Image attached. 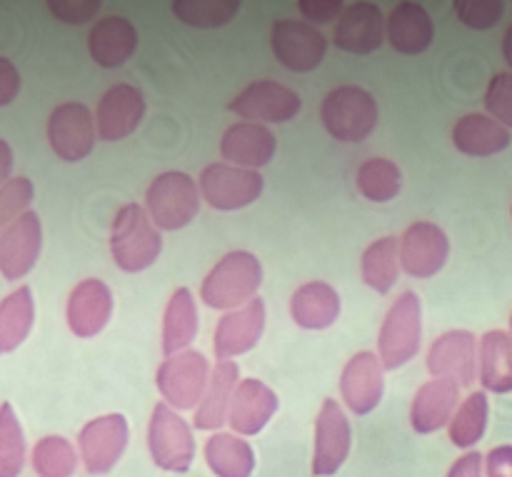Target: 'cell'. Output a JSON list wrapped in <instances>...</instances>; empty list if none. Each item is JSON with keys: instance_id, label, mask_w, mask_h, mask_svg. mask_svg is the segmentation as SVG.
<instances>
[{"instance_id": "1", "label": "cell", "mask_w": 512, "mask_h": 477, "mask_svg": "<svg viewBox=\"0 0 512 477\" xmlns=\"http://www.w3.org/2000/svg\"><path fill=\"white\" fill-rule=\"evenodd\" d=\"M263 283V265L248 250H233L213 265L203 280L200 298L213 310H230L255 300Z\"/></svg>"}, {"instance_id": "2", "label": "cell", "mask_w": 512, "mask_h": 477, "mask_svg": "<svg viewBox=\"0 0 512 477\" xmlns=\"http://www.w3.org/2000/svg\"><path fill=\"white\" fill-rule=\"evenodd\" d=\"M110 253L125 273H143L163 253V238L153 228V218L138 203L118 210L110 228Z\"/></svg>"}, {"instance_id": "3", "label": "cell", "mask_w": 512, "mask_h": 477, "mask_svg": "<svg viewBox=\"0 0 512 477\" xmlns=\"http://www.w3.org/2000/svg\"><path fill=\"white\" fill-rule=\"evenodd\" d=\"M378 103L358 85H340L325 95L320 120L325 130L340 143H363L378 125Z\"/></svg>"}, {"instance_id": "4", "label": "cell", "mask_w": 512, "mask_h": 477, "mask_svg": "<svg viewBox=\"0 0 512 477\" xmlns=\"http://www.w3.org/2000/svg\"><path fill=\"white\" fill-rule=\"evenodd\" d=\"M423 343V305L413 290H405L390 305L378 335V355L383 368L398 370L420 353Z\"/></svg>"}, {"instance_id": "5", "label": "cell", "mask_w": 512, "mask_h": 477, "mask_svg": "<svg viewBox=\"0 0 512 477\" xmlns=\"http://www.w3.org/2000/svg\"><path fill=\"white\" fill-rule=\"evenodd\" d=\"M145 205L160 230H180L193 223L198 215L200 190L188 173L168 170L150 183Z\"/></svg>"}, {"instance_id": "6", "label": "cell", "mask_w": 512, "mask_h": 477, "mask_svg": "<svg viewBox=\"0 0 512 477\" xmlns=\"http://www.w3.org/2000/svg\"><path fill=\"white\" fill-rule=\"evenodd\" d=\"M208 358L198 350H183V353L165 358L155 373V385L160 395L173 410H193L203 403L210 385Z\"/></svg>"}, {"instance_id": "7", "label": "cell", "mask_w": 512, "mask_h": 477, "mask_svg": "<svg viewBox=\"0 0 512 477\" xmlns=\"http://www.w3.org/2000/svg\"><path fill=\"white\" fill-rule=\"evenodd\" d=\"M150 458L160 470L168 473H185L195 458V440L188 423L170 408L168 403H158L153 408L148 425Z\"/></svg>"}, {"instance_id": "8", "label": "cell", "mask_w": 512, "mask_h": 477, "mask_svg": "<svg viewBox=\"0 0 512 477\" xmlns=\"http://www.w3.org/2000/svg\"><path fill=\"white\" fill-rule=\"evenodd\" d=\"M263 175L258 170L230 163H210L200 173V195L215 210H240L263 195Z\"/></svg>"}, {"instance_id": "9", "label": "cell", "mask_w": 512, "mask_h": 477, "mask_svg": "<svg viewBox=\"0 0 512 477\" xmlns=\"http://www.w3.org/2000/svg\"><path fill=\"white\" fill-rule=\"evenodd\" d=\"M300 108V95L275 80H255L230 100V110L248 123H288Z\"/></svg>"}, {"instance_id": "10", "label": "cell", "mask_w": 512, "mask_h": 477, "mask_svg": "<svg viewBox=\"0 0 512 477\" xmlns=\"http://www.w3.org/2000/svg\"><path fill=\"white\" fill-rule=\"evenodd\" d=\"M128 435V420L118 413L90 420L78 435L80 458H83L85 470L93 475L110 473L128 448Z\"/></svg>"}, {"instance_id": "11", "label": "cell", "mask_w": 512, "mask_h": 477, "mask_svg": "<svg viewBox=\"0 0 512 477\" xmlns=\"http://www.w3.org/2000/svg\"><path fill=\"white\" fill-rule=\"evenodd\" d=\"M98 125L83 103H63L50 113L48 140L60 160L78 163L93 153Z\"/></svg>"}, {"instance_id": "12", "label": "cell", "mask_w": 512, "mask_h": 477, "mask_svg": "<svg viewBox=\"0 0 512 477\" xmlns=\"http://www.w3.org/2000/svg\"><path fill=\"white\" fill-rule=\"evenodd\" d=\"M270 45L280 65H285L293 73H310L325 60L328 40L303 20H278L270 33Z\"/></svg>"}, {"instance_id": "13", "label": "cell", "mask_w": 512, "mask_h": 477, "mask_svg": "<svg viewBox=\"0 0 512 477\" xmlns=\"http://www.w3.org/2000/svg\"><path fill=\"white\" fill-rule=\"evenodd\" d=\"M353 445L348 415L343 413L335 400H325L315 418V450H313V475L330 477L345 465Z\"/></svg>"}, {"instance_id": "14", "label": "cell", "mask_w": 512, "mask_h": 477, "mask_svg": "<svg viewBox=\"0 0 512 477\" xmlns=\"http://www.w3.org/2000/svg\"><path fill=\"white\" fill-rule=\"evenodd\" d=\"M43 250V225L40 218L28 210L0 233V273L5 280H18L33 270Z\"/></svg>"}, {"instance_id": "15", "label": "cell", "mask_w": 512, "mask_h": 477, "mask_svg": "<svg viewBox=\"0 0 512 477\" xmlns=\"http://www.w3.org/2000/svg\"><path fill=\"white\" fill-rule=\"evenodd\" d=\"M450 255V240L435 223H413L400 240V265L413 278H433L445 268Z\"/></svg>"}, {"instance_id": "16", "label": "cell", "mask_w": 512, "mask_h": 477, "mask_svg": "<svg viewBox=\"0 0 512 477\" xmlns=\"http://www.w3.org/2000/svg\"><path fill=\"white\" fill-rule=\"evenodd\" d=\"M430 375L440 380H453L460 388H468L478 375V340L470 330H450L440 335L428 353Z\"/></svg>"}, {"instance_id": "17", "label": "cell", "mask_w": 512, "mask_h": 477, "mask_svg": "<svg viewBox=\"0 0 512 477\" xmlns=\"http://www.w3.org/2000/svg\"><path fill=\"white\" fill-rule=\"evenodd\" d=\"M265 330V303L263 298L250 300L248 305L238 310H230L215 325L213 350L215 358L233 360L238 355H245L260 343Z\"/></svg>"}, {"instance_id": "18", "label": "cell", "mask_w": 512, "mask_h": 477, "mask_svg": "<svg viewBox=\"0 0 512 477\" xmlns=\"http://www.w3.org/2000/svg\"><path fill=\"white\" fill-rule=\"evenodd\" d=\"M145 115V98L138 88L130 83H118L105 90L98 100L95 110V125H98V138L115 143L138 130Z\"/></svg>"}, {"instance_id": "19", "label": "cell", "mask_w": 512, "mask_h": 477, "mask_svg": "<svg viewBox=\"0 0 512 477\" xmlns=\"http://www.w3.org/2000/svg\"><path fill=\"white\" fill-rule=\"evenodd\" d=\"M385 393V378H383V363L378 355L355 353L353 358L345 363L343 375H340V395H343L345 405L353 410L355 415H370L380 405Z\"/></svg>"}, {"instance_id": "20", "label": "cell", "mask_w": 512, "mask_h": 477, "mask_svg": "<svg viewBox=\"0 0 512 477\" xmlns=\"http://www.w3.org/2000/svg\"><path fill=\"white\" fill-rule=\"evenodd\" d=\"M113 315V293L98 278L80 280L68 295L65 318L75 338H95Z\"/></svg>"}, {"instance_id": "21", "label": "cell", "mask_w": 512, "mask_h": 477, "mask_svg": "<svg viewBox=\"0 0 512 477\" xmlns=\"http://www.w3.org/2000/svg\"><path fill=\"white\" fill-rule=\"evenodd\" d=\"M385 20L378 5L353 3L345 8L335 25V45L345 53L368 55L378 50L385 40Z\"/></svg>"}, {"instance_id": "22", "label": "cell", "mask_w": 512, "mask_h": 477, "mask_svg": "<svg viewBox=\"0 0 512 477\" xmlns=\"http://www.w3.org/2000/svg\"><path fill=\"white\" fill-rule=\"evenodd\" d=\"M275 148H278L275 135L263 123H248V120L230 125L220 138V155L228 163L248 170L268 165L273 160Z\"/></svg>"}, {"instance_id": "23", "label": "cell", "mask_w": 512, "mask_h": 477, "mask_svg": "<svg viewBox=\"0 0 512 477\" xmlns=\"http://www.w3.org/2000/svg\"><path fill=\"white\" fill-rule=\"evenodd\" d=\"M458 390L460 385H455L453 380H440L433 378L425 385H420V390L415 393L413 405H410V425H413L415 433L430 435L438 433L440 428L453 420V415L458 413Z\"/></svg>"}, {"instance_id": "24", "label": "cell", "mask_w": 512, "mask_h": 477, "mask_svg": "<svg viewBox=\"0 0 512 477\" xmlns=\"http://www.w3.org/2000/svg\"><path fill=\"white\" fill-rule=\"evenodd\" d=\"M138 48V30L123 15H108L93 25L88 50L100 68H120Z\"/></svg>"}, {"instance_id": "25", "label": "cell", "mask_w": 512, "mask_h": 477, "mask_svg": "<svg viewBox=\"0 0 512 477\" xmlns=\"http://www.w3.org/2000/svg\"><path fill=\"white\" fill-rule=\"evenodd\" d=\"M278 413V395L260 380H240L230 405V428L238 435H258Z\"/></svg>"}, {"instance_id": "26", "label": "cell", "mask_w": 512, "mask_h": 477, "mask_svg": "<svg viewBox=\"0 0 512 477\" xmlns=\"http://www.w3.org/2000/svg\"><path fill=\"white\" fill-rule=\"evenodd\" d=\"M510 140V130L490 115L468 113L453 128L455 148L470 158H490V155L503 153Z\"/></svg>"}, {"instance_id": "27", "label": "cell", "mask_w": 512, "mask_h": 477, "mask_svg": "<svg viewBox=\"0 0 512 477\" xmlns=\"http://www.w3.org/2000/svg\"><path fill=\"white\" fill-rule=\"evenodd\" d=\"M290 315L303 330H325L340 318V295L320 280L305 283L290 298Z\"/></svg>"}, {"instance_id": "28", "label": "cell", "mask_w": 512, "mask_h": 477, "mask_svg": "<svg viewBox=\"0 0 512 477\" xmlns=\"http://www.w3.org/2000/svg\"><path fill=\"white\" fill-rule=\"evenodd\" d=\"M433 18L418 3L395 5L388 18V40L400 55H420L433 43Z\"/></svg>"}, {"instance_id": "29", "label": "cell", "mask_w": 512, "mask_h": 477, "mask_svg": "<svg viewBox=\"0 0 512 477\" xmlns=\"http://www.w3.org/2000/svg\"><path fill=\"white\" fill-rule=\"evenodd\" d=\"M238 385V365L233 360H220L210 375L208 393L195 410V428L218 430L230 418V405Z\"/></svg>"}, {"instance_id": "30", "label": "cell", "mask_w": 512, "mask_h": 477, "mask_svg": "<svg viewBox=\"0 0 512 477\" xmlns=\"http://www.w3.org/2000/svg\"><path fill=\"white\" fill-rule=\"evenodd\" d=\"M198 335V308L188 288H178L170 295L163 315V353L168 358L183 353Z\"/></svg>"}, {"instance_id": "31", "label": "cell", "mask_w": 512, "mask_h": 477, "mask_svg": "<svg viewBox=\"0 0 512 477\" xmlns=\"http://www.w3.org/2000/svg\"><path fill=\"white\" fill-rule=\"evenodd\" d=\"M480 383L490 393H512V335L488 330L480 340Z\"/></svg>"}, {"instance_id": "32", "label": "cell", "mask_w": 512, "mask_h": 477, "mask_svg": "<svg viewBox=\"0 0 512 477\" xmlns=\"http://www.w3.org/2000/svg\"><path fill=\"white\" fill-rule=\"evenodd\" d=\"M360 273H363V283L368 288L380 295H388L400 275V240L385 235V238L370 243L360 260Z\"/></svg>"}, {"instance_id": "33", "label": "cell", "mask_w": 512, "mask_h": 477, "mask_svg": "<svg viewBox=\"0 0 512 477\" xmlns=\"http://www.w3.org/2000/svg\"><path fill=\"white\" fill-rule=\"evenodd\" d=\"M205 460L218 477H250L255 470L253 448L230 433L210 435L205 443Z\"/></svg>"}, {"instance_id": "34", "label": "cell", "mask_w": 512, "mask_h": 477, "mask_svg": "<svg viewBox=\"0 0 512 477\" xmlns=\"http://www.w3.org/2000/svg\"><path fill=\"white\" fill-rule=\"evenodd\" d=\"M35 320L33 293L28 285L5 295L0 305V353H13L30 335Z\"/></svg>"}, {"instance_id": "35", "label": "cell", "mask_w": 512, "mask_h": 477, "mask_svg": "<svg viewBox=\"0 0 512 477\" xmlns=\"http://www.w3.org/2000/svg\"><path fill=\"white\" fill-rule=\"evenodd\" d=\"M360 195L368 198L370 203H390L398 198L400 188H403V173L398 165L388 158H370L358 168V178H355Z\"/></svg>"}, {"instance_id": "36", "label": "cell", "mask_w": 512, "mask_h": 477, "mask_svg": "<svg viewBox=\"0 0 512 477\" xmlns=\"http://www.w3.org/2000/svg\"><path fill=\"white\" fill-rule=\"evenodd\" d=\"M488 395L485 393H470L458 408V413L450 420V443L460 450H468L483 440L485 430H488Z\"/></svg>"}, {"instance_id": "37", "label": "cell", "mask_w": 512, "mask_h": 477, "mask_svg": "<svg viewBox=\"0 0 512 477\" xmlns=\"http://www.w3.org/2000/svg\"><path fill=\"white\" fill-rule=\"evenodd\" d=\"M238 0H175L173 13L193 28H220L238 15Z\"/></svg>"}, {"instance_id": "38", "label": "cell", "mask_w": 512, "mask_h": 477, "mask_svg": "<svg viewBox=\"0 0 512 477\" xmlns=\"http://www.w3.org/2000/svg\"><path fill=\"white\" fill-rule=\"evenodd\" d=\"M78 468V455L65 438L50 435L35 443L33 470L38 477H70Z\"/></svg>"}, {"instance_id": "39", "label": "cell", "mask_w": 512, "mask_h": 477, "mask_svg": "<svg viewBox=\"0 0 512 477\" xmlns=\"http://www.w3.org/2000/svg\"><path fill=\"white\" fill-rule=\"evenodd\" d=\"M25 463V438L10 403L0 408V477H18Z\"/></svg>"}, {"instance_id": "40", "label": "cell", "mask_w": 512, "mask_h": 477, "mask_svg": "<svg viewBox=\"0 0 512 477\" xmlns=\"http://www.w3.org/2000/svg\"><path fill=\"white\" fill-rule=\"evenodd\" d=\"M33 195V183L23 175L5 180L3 188H0V223H3V228L23 213H28L25 208L33 203Z\"/></svg>"}, {"instance_id": "41", "label": "cell", "mask_w": 512, "mask_h": 477, "mask_svg": "<svg viewBox=\"0 0 512 477\" xmlns=\"http://www.w3.org/2000/svg\"><path fill=\"white\" fill-rule=\"evenodd\" d=\"M460 23L473 30H490L500 23L505 13V5L500 0H458L453 3Z\"/></svg>"}, {"instance_id": "42", "label": "cell", "mask_w": 512, "mask_h": 477, "mask_svg": "<svg viewBox=\"0 0 512 477\" xmlns=\"http://www.w3.org/2000/svg\"><path fill=\"white\" fill-rule=\"evenodd\" d=\"M485 108L505 128H512V73H498L485 90Z\"/></svg>"}, {"instance_id": "43", "label": "cell", "mask_w": 512, "mask_h": 477, "mask_svg": "<svg viewBox=\"0 0 512 477\" xmlns=\"http://www.w3.org/2000/svg\"><path fill=\"white\" fill-rule=\"evenodd\" d=\"M50 13L70 25H83L103 8L100 0H48Z\"/></svg>"}, {"instance_id": "44", "label": "cell", "mask_w": 512, "mask_h": 477, "mask_svg": "<svg viewBox=\"0 0 512 477\" xmlns=\"http://www.w3.org/2000/svg\"><path fill=\"white\" fill-rule=\"evenodd\" d=\"M298 10L313 23H330L345 13V5L340 0H303Z\"/></svg>"}, {"instance_id": "45", "label": "cell", "mask_w": 512, "mask_h": 477, "mask_svg": "<svg viewBox=\"0 0 512 477\" xmlns=\"http://www.w3.org/2000/svg\"><path fill=\"white\" fill-rule=\"evenodd\" d=\"M485 475L512 477V445H498L485 458Z\"/></svg>"}, {"instance_id": "46", "label": "cell", "mask_w": 512, "mask_h": 477, "mask_svg": "<svg viewBox=\"0 0 512 477\" xmlns=\"http://www.w3.org/2000/svg\"><path fill=\"white\" fill-rule=\"evenodd\" d=\"M20 90V75L8 58H0V105L13 103Z\"/></svg>"}, {"instance_id": "47", "label": "cell", "mask_w": 512, "mask_h": 477, "mask_svg": "<svg viewBox=\"0 0 512 477\" xmlns=\"http://www.w3.org/2000/svg\"><path fill=\"white\" fill-rule=\"evenodd\" d=\"M485 463L480 453H468L463 458H458L450 468L448 477H483L485 475Z\"/></svg>"}, {"instance_id": "48", "label": "cell", "mask_w": 512, "mask_h": 477, "mask_svg": "<svg viewBox=\"0 0 512 477\" xmlns=\"http://www.w3.org/2000/svg\"><path fill=\"white\" fill-rule=\"evenodd\" d=\"M0 158H3V165H0V178L10 180V163H13V153H10V145L0 143Z\"/></svg>"}, {"instance_id": "49", "label": "cell", "mask_w": 512, "mask_h": 477, "mask_svg": "<svg viewBox=\"0 0 512 477\" xmlns=\"http://www.w3.org/2000/svg\"><path fill=\"white\" fill-rule=\"evenodd\" d=\"M503 58H505V63L512 68V25L505 30V35H503Z\"/></svg>"}, {"instance_id": "50", "label": "cell", "mask_w": 512, "mask_h": 477, "mask_svg": "<svg viewBox=\"0 0 512 477\" xmlns=\"http://www.w3.org/2000/svg\"><path fill=\"white\" fill-rule=\"evenodd\" d=\"M510 335H512V313H510Z\"/></svg>"}]
</instances>
